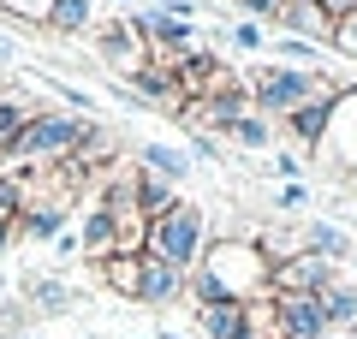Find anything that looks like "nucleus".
I'll list each match as a JSON object with an SVG mask.
<instances>
[{"label": "nucleus", "mask_w": 357, "mask_h": 339, "mask_svg": "<svg viewBox=\"0 0 357 339\" xmlns=\"http://www.w3.org/2000/svg\"><path fill=\"white\" fill-rule=\"evenodd\" d=\"M268 286H274V268H268L262 244L256 239H215L203 250V262L191 268V298L197 310L208 303H262Z\"/></svg>", "instance_id": "1"}, {"label": "nucleus", "mask_w": 357, "mask_h": 339, "mask_svg": "<svg viewBox=\"0 0 357 339\" xmlns=\"http://www.w3.org/2000/svg\"><path fill=\"white\" fill-rule=\"evenodd\" d=\"M89 113H72V107H36V119L24 126V137H18L13 161L6 167H36V173H54L60 161H72L77 149H84L89 137Z\"/></svg>", "instance_id": "2"}, {"label": "nucleus", "mask_w": 357, "mask_h": 339, "mask_svg": "<svg viewBox=\"0 0 357 339\" xmlns=\"http://www.w3.org/2000/svg\"><path fill=\"white\" fill-rule=\"evenodd\" d=\"M250 107L262 113V119H292L304 101H321V96H340V84H328L321 72H310V66H286V60H268L256 66L250 77Z\"/></svg>", "instance_id": "3"}, {"label": "nucleus", "mask_w": 357, "mask_h": 339, "mask_svg": "<svg viewBox=\"0 0 357 339\" xmlns=\"http://www.w3.org/2000/svg\"><path fill=\"white\" fill-rule=\"evenodd\" d=\"M208 250V214L197 209V202L178 197L167 214H155L149 220V239H143V256H155V262L178 268V274H191L197 262H203Z\"/></svg>", "instance_id": "4"}, {"label": "nucleus", "mask_w": 357, "mask_h": 339, "mask_svg": "<svg viewBox=\"0 0 357 339\" xmlns=\"http://www.w3.org/2000/svg\"><path fill=\"white\" fill-rule=\"evenodd\" d=\"M268 322H274V339H328V315H321V298H298V292H274L268 298Z\"/></svg>", "instance_id": "5"}, {"label": "nucleus", "mask_w": 357, "mask_h": 339, "mask_svg": "<svg viewBox=\"0 0 357 339\" xmlns=\"http://www.w3.org/2000/svg\"><path fill=\"white\" fill-rule=\"evenodd\" d=\"M340 280V268L328 262V256H316V250H298L292 262H280L274 268V286H268V298L274 292H298V298H321V292Z\"/></svg>", "instance_id": "6"}, {"label": "nucleus", "mask_w": 357, "mask_h": 339, "mask_svg": "<svg viewBox=\"0 0 357 339\" xmlns=\"http://www.w3.org/2000/svg\"><path fill=\"white\" fill-rule=\"evenodd\" d=\"M96 48H102V60L114 66V72H126V77L149 60V42H143V30L131 24V18H126V24H102V30H96Z\"/></svg>", "instance_id": "7"}, {"label": "nucleus", "mask_w": 357, "mask_h": 339, "mask_svg": "<svg viewBox=\"0 0 357 339\" xmlns=\"http://www.w3.org/2000/svg\"><path fill=\"white\" fill-rule=\"evenodd\" d=\"M185 286H191V274H178V268L155 262V256H137V303H149V310H167V303L185 298Z\"/></svg>", "instance_id": "8"}, {"label": "nucleus", "mask_w": 357, "mask_h": 339, "mask_svg": "<svg viewBox=\"0 0 357 339\" xmlns=\"http://www.w3.org/2000/svg\"><path fill=\"white\" fill-rule=\"evenodd\" d=\"M274 24H280L286 36H298V42H316V48H321V42H333V24H340V18H333L328 6H321V0H286Z\"/></svg>", "instance_id": "9"}, {"label": "nucleus", "mask_w": 357, "mask_h": 339, "mask_svg": "<svg viewBox=\"0 0 357 339\" xmlns=\"http://www.w3.org/2000/svg\"><path fill=\"white\" fill-rule=\"evenodd\" d=\"M77 250H84L89 262H107V256H119V220L102 209V197H89V209H84V226H77Z\"/></svg>", "instance_id": "10"}, {"label": "nucleus", "mask_w": 357, "mask_h": 339, "mask_svg": "<svg viewBox=\"0 0 357 339\" xmlns=\"http://www.w3.org/2000/svg\"><path fill=\"white\" fill-rule=\"evenodd\" d=\"M30 119H36V101L18 84H0V167L13 161V149H18V137H24Z\"/></svg>", "instance_id": "11"}, {"label": "nucleus", "mask_w": 357, "mask_h": 339, "mask_svg": "<svg viewBox=\"0 0 357 339\" xmlns=\"http://www.w3.org/2000/svg\"><path fill=\"white\" fill-rule=\"evenodd\" d=\"M18 292H24V310L30 315H72L77 310V292L66 286V280H54V274H30Z\"/></svg>", "instance_id": "12"}, {"label": "nucleus", "mask_w": 357, "mask_h": 339, "mask_svg": "<svg viewBox=\"0 0 357 339\" xmlns=\"http://www.w3.org/2000/svg\"><path fill=\"white\" fill-rule=\"evenodd\" d=\"M333 101H340V96L304 101V107H298L292 119H280V126L292 131V143H298V149H321V143H328V126H333Z\"/></svg>", "instance_id": "13"}, {"label": "nucleus", "mask_w": 357, "mask_h": 339, "mask_svg": "<svg viewBox=\"0 0 357 339\" xmlns=\"http://www.w3.org/2000/svg\"><path fill=\"white\" fill-rule=\"evenodd\" d=\"M321 149H333L345 167H357V89H340L333 126H328V143H321Z\"/></svg>", "instance_id": "14"}, {"label": "nucleus", "mask_w": 357, "mask_h": 339, "mask_svg": "<svg viewBox=\"0 0 357 339\" xmlns=\"http://www.w3.org/2000/svg\"><path fill=\"white\" fill-rule=\"evenodd\" d=\"M321 315H328V327L333 333H351L357 327V280H333L328 292H321Z\"/></svg>", "instance_id": "15"}, {"label": "nucleus", "mask_w": 357, "mask_h": 339, "mask_svg": "<svg viewBox=\"0 0 357 339\" xmlns=\"http://www.w3.org/2000/svg\"><path fill=\"white\" fill-rule=\"evenodd\" d=\"M131 155H137V161L149 167V173L173 179V185H185V173H191V155H185V149H173V143H137Z\"/></svg>", "instance_id": "16"}, {"label": "nucleus", "mask_w": 357, "mask_h": 339, "mask_svg": "<svg viewBox=\"0 0 357 339\" xmlns=\"http://www.w3.org/2000/svg\"><path fill=\"white\" fill-rule=\"evenodd\" d=\"M173 202H178V185H173V179H161V173H149V167H137V209H143V220L167 214Z\"/></svg>", "instance_id": "17"}, {"label": "nucleus", "mask_w": 357, "mask_h": 339, "mask_svg": "<svg viewBox=\"0 0 357 339\" xmlns=\"http://www.w3.org/2000/svg\"><path fill=\"white\" fill-rule=\"evenodd\" d=\"M304 250H316V256H328V262L333 268H340V262H351V239H345V232H340V226H304Z\"/></svg>", "instance_id": "18"}, {"label": "nucleus", "mask_w": 357, "mask_h": 339, "mask_svg": "<svg viewBox=\"0 0 357 339\" xmlns=\"http://www.w3.org/2000/svg\"><path fill=\"white\" fill-rule=\"evenodd\" d=\"M89 24H96V18H89V0H54L48 30H60V36H84Z\"/></svg>", "instance_id": "19"}, {"label": "nucleus", "mask_w": 357, "mask_h": 339, "mask_svg": "<svg viewBox=\"0 0 357 339\" xmlns=\"http://www.w3.org/2000/svg\"><path fill=\"white\" fill-rule=\"evenodd\" d=\"M227 137L232 143H238V149H268V143H274V119H262V113H244V119H238V126H232L227 131Z\"/></svg>", "instance_id": "20"}, {"label": "nucleus", "mask_w": 357, "mask_h": 339, "mask_svg": "<svg viewBox=\"0 0 357 339\" xmlns=\"http://www.w3.org/2000/svg\"><path fill=\"white\" fill-rule=\"evenodd\" d=\"M102 280L119 292V298L137 303V256H107V262H102Z\"/></svg>", "instance_id": "21"}, {"label": "nucleus", "mask_w": 357, "mask_h": 339, "mask_svg": "<svg viewBox=\"0 0 357 339\" xmlns=\"http://www.w3.org/2000/svg\"><path fill=\"white\" fill-rule=\"evenodd\" d=\"M274 60H286V66H310V60H316V42L280 36V42H274Z\"/></svg>", "instance_id": "22"}, {"label": "nucleus", "mask_w": 357, "mask_h": 339, "mask_svg": "<svg viewBox=\"0 0 357 339\" xmlns=\"http://www.w3.org/2000/svg\"><path fill=\"white\" fill-rule=\"evenodd\" d=\"M6 13H18V18H30V24H48V13H54V0H0Z\"/></svg>", "instance_id": "23"}, {"label": "nucleus", "mask_w": 357, "mask_h": 339, "mask_svg": "<svg viewBox=\"0 0 357 339\" xmlns=\"http://www.w3.org/2000/svg\"><path fill=\"white\" fill-rule=\"evenodd\" d=\"M328 48H340V54H351V60H357V13H345L340 24H333V42H328Z\"/></svg>", "instance_id": "24"}, {"label": "nucleus", "mask_w": 357, "mask_h": 339, "mask_svg": "<svg viewBox=\"0 0 357 339\" xmlns=\"http://www.w3.org/2000/svg\"><path fill=\"white\" fill-rule=\"evenodd\" d=\"M149 13H167V18H191V24H197L203 0H149Z\"/></svg>", "instance_id": "25"}, {"label": "nucleus", "mask_w": 357, "mask_h": 339, "mask_svg": "<svg viewBox=\"0 0 357 339\" xmlns=\"http://www.w3.org/2000/svg\"><path fill=\"white\" fill-rule=\"evenodd\" d=\"M232 6H238L244 18H256V24H262V18H280V6H286V0H232Z\"/></svg>", "instance_id": "26"}, {"label": "nucleus", "mask_w": 357, "mask_h": 339, "mask_svg": "<svg viewBox=\"0 0 357 339\" xmlns=\"http://www.w3.org/2000/svg\"><path fill=\"white\" fill-rule=\"evenodd\" d=\"M232 42H238V48H262V42H268V30L256 24V18H244V24H232Z\"/></svg>", "instance_id": "27"}, {"label": "nucleus", "mask_w": 357, "mask_h": 339, "mask_svg": "<svg viewBox=\"0 0 357 339\" xmlns=\"http://www.w3.org/2000/svg\"><path fill=\"white\" fill-rule=\"evenodd\" d=\"M274 173H280L286 185H298V173H304V161H298V155H274Z\"/></svg>", "instance_id": "28"}, {"label": "nucleus", "mask_w": 357, "mask_h": 339, "mask_svg": "<svg viewBox=\"0 0 357 339\" xmlns=\"http://www.w3.org/2000/svg\"><path fill=\"white\" fill-rule=\"evenodd\" d=\"M304 197H310L304 185H280V197H274V202H280V209H304Z\"/></svg>", "instance_id": "29"}, {"label": "nucleus", "mask_w": 357, "mask_h": 339, "mask_svg": "<svg viewBox=\"0 0 357 339\" xmlns=\"http://www.w3.org/2000/svg\"><path fill=\"white\" fill-rule=\"evenodd\" d=\"M191 149L203 155V161H220V143H215V137H203V131H197V137H191Z\"/></svg>", "instance_id": "30"}, {"label": "nucleus", "mask_w": 357, "mask_h": 339, "mask_svg": "<svg viewBox=\"0 0 357 339\" xmlns=\"http://www.w3.org/2000/svg\"><path fill=\"white\" fill-rule=\"evenodd\" d=\"M13 239H18V226H13V220H0V256L13 250Z\"/></svg>", "instance_id": "31"}, {"label": "nucleus", "mask_w": 357, "mask_h": 339, "mask_svg": "<svg viewBox=\"0 0 357 339\" xmlns=\"http://www.w3.org/2000/svg\"><path fill=\"white\" fill-rule=\"evenodd\" d=\"M321 6H328L333 18H345V13H357V0H321Z\"/></svg>", "instance_id": "32"}, {"label": "nucleus", "mask_w": 357, "mask_h": 339, "mask_svg": "<svg viewBox=\"0 0 357 339\" xmlns=\"http://www.w3.org/2000/svg\"><path fill=\"white\" fill-rule=\"evenodd\" d=\"M0 60H13V42H6V36H0Z\"/></svg>", "instance_id": "33"}, {"label": "nucleus", "mask_w": 357, "mask_h": 339, "mask_svg": "<svg viewBox=\"0 0 357 339\" xmlns=\"http://www.w3.org/2000/svg\"><path fill=\"white\" fill-rule=\"evenodd\" d=\"M155 339H178V333H155Z\"/></svg>", "instance_id": "34"}, {"label": "nucleus", "mask_w": 357, "mask_h": 339, "mask_svg": "<svg viewBox=\"0 0 357 339\" xmlns=\"http://www.w3.org/2000/svg\"><path fill=\"white\" fill-rule=\"evenodd\" d=\"M328 339H345V333H328Z\"/></svg>", "instance_id": "35"}, {"label": "nucleus", "mask_w": 357, "mask_h": 339, "mask_svg": "<svg viewBox=\"0 0 357 339\" xmlns=\"http://www.w3.org/2000/svg\"><path fill=\"white\" fill-rule=\"evenodd\" d=\"M351 268H357V256H351Z\"/></svg>", "instance_id": "36"}, {"label": "nucleus", "mask_w": 357, "mask_h": 339, "mask_svg": "<svg viewBox=\"0 0 357 339\" xmlns=\"http://www.w3.org/2000/svg\"><path fill=\"white\" fill-rule=\"evenodd\" d=\"M126 6H131V0H126Z\"/></svg>", "instance_id": "37"}, {"label": "nucleus", "mask_w": 357, "mask_h": 339, "mask_svg": "<svg viewBox=\"0 0 357 339\" xmlns=\"http://www.w3.org/2000/svg\"><path fill=\"white\" fill-rule=\"evenodd\" d=\"M351 179H357V173H351Z\"/></svg>", "instance_id": "38"}]
</instances>
